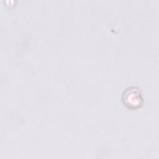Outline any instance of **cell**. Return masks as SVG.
<instances>
[{
	"label": "cell",
	"mask_w": 159,
	"mask_h": 159,
	"mask_svg": "<svg viewBox=\"0 0 159 159\" xmlns=\"http://www.w3.org/2000/svg\"><path fill=\"white\" fill-rule=\"evenodd\" d=\"M124 104L129 108L139 107L142 102V94L139 89L131 87L127 89L122 95Z\"/></svg>",
	"instance_id": "1"
}]
</instances>
